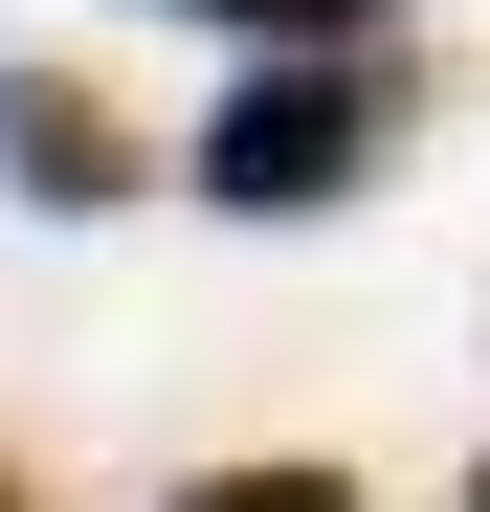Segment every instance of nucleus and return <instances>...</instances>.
<instances>
[{
    "mask_svg": "<svg viewBox=\"0 0 490 512\" xmlns=\"http://www.w3.org/2000/svg\"><path fill=\"white\" fill-rule=\"evenodd\" d=\"M379 156H401V67H379V45H357V67H245V90L179 134V201H201V223H335Z\"/></svg>",
    "mask_w": 490,
    "mask_h": 512,
    "instance_id": "nucleus-1",
    "label": "nucleus"
},
{
    "mask_svg": "<svg viewBox=\"0 0 490 512\" xmlns=\"http://www.w3.org/2000/svg\"><path fill=\"white\" fill-rule=\"evenodd\" d=\"M0 179H23L45 223H112V201H156V134L112 90H67V67H0Z\"/></svg>",
    "mask_w": 490,
    "mask_h": 512,
    "instance_id": "nucleus-2",
    "label": "nucleus"
},
{
    "mask_svg": "<svg viewBox=\"0 0 490 512\" xmlns=\"http://www.w3.org/2000/svg\"><path fill=\"white\" fill-rule=\"evenodd\" d=\"M179 23H223V45H268V67H357V23H379V0H179Z\"/></svg>",
    "mask_w": 490,
    "mask_h": 512,
    "instance_id": "nucleus-3",
    "label": "nucleus"
},
{
    "mask_svg": "<svg viewBox=\"0 0 490 512\" xmlns=\"http://www.w3.org/2000/svg\"><path fill=\"white\" fill-rule=\"evenodd\" d=\"M179 512H357V468H201Z\"/></svg>",
    "mask_w": 490,
    "mask_h": 512,
    "instance_id": "nucleus-4",
    "label": "nucleus"
},
{
    "mask_svg": "<svg viewBox=\"0 0 490 512\" xmlns=\"http://www.w3.org/2000/svg\"><path fill=\"white\" fill-rule=\"evenodd\" d=\"M468 512H490V468H468Z\"/></svg>",
    "mask_w": 490,
    "mask_h": 512,
    "instance_id": "nucleus-5",
    "label": "nucleus"
},
{
    "mask_svg": "<svg viewBox=\"0 0 490 512\" xmlns=\"http://www.w3.org/2000/svg\"><path fill=\"white\" fill-rule=\"evenodd\" d=\"M0 512H23V490H0Z\"/></svg>",
    "mask_w": 490,
    "mask_h": 512,
    "instance_id": "nucleus-6",
    "label": "nucleus"
}]
</instances>
